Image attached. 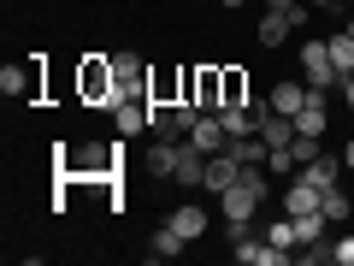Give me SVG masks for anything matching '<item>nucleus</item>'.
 <instances>
[{
    "instance_id": "nucleus-1",
    "label": "nucleus",
    "mask_w": 354,
    "mask_h": 266,
    "mask_svg": "<svg viewBox=\"0 0 354 266\" xmlns=\"http://www.w3.org/2000/svg\"><path fill=\"white\" fill-rule=\"evenodd\" d=\"M130 142H77V148H59V177L71 184H106V177H124Z\"/></svg>"
},
{
    "instance_id": "nucleus-2",
    "label": "nucleus",
    "mask_w": 354,
    "mask_h": 266,
    "mask_svg": "<svg viewBox=\"0 0 354 266\" xmlns=\"http://www.w3.org/2000/svg\"><path fill=\"white\" fill-rule=\"evenodd\" d=\"M77 101L95 107V113H113L118 107V83H113V60L106 53H83L77 60Z\"/></svg>"
},
{
    "instance_id": "nucleus-3",
    "label": "nucleus",
    "mask_w": 354,
    "mask_h": 266,
    "mask_svg": "<svg viewBox=\"0 0 354 266\" xmlns=\"http://www.w3.org/2000/svg\"><path fill=\"white\" fill-rule=\"evenodd\" d=\"M41 77H48V53H30V60H18V65H6L0 71V89H6V101H24V107H36L48 89H41Z\"/></svg>"
},
{
    "instance_id": "nucleus-4",
    "label": "nucleus",
    "mask_w": 354,
    "mask_h": 266,
    "mask_svg": "<svg viewBox=\"0 0 354 266\" xmlns=\"http://www.w3.org/2000/svg\"><path fill=\"white\" fill-rule=\"evenodd\" d=\"M183 101H195L201 113H218V107H225V71H218L213 60L183 65Z\"/></svg>"
},
{
    "instance_id": "nucleus-5",
    "label": "nucleus",
    "mask_w": 354,
    "mask_h": 266,
    "mask_svg": "<svg viewBox=\"0 0 354 266\" xmlns=\"http://www.w3.org/2000/svg\"><path fill=\"white\" fill-rule=\"evenodd\" d=\"M301 83L307 89H342V77H337V65H330V48L325 42H301Z\"/></svg>"
},
{
    "instance_id": "nucleus-6",
    "label": "nucleus",
    "mask_w": 354,
    "mask_h": 266,
    "mask_svg": "<svg viewBox=\"0 0 354 266\" xmlns=\"http://www.w3.org/2000/svg\"><path fill=\"white\" fill-rule=\"evenodd\" d=\"M148 71H153V65L142 60V53H113V83H118V95H148Z\"/></svg>"
},
{
    "instance_id": "nucleus-7",
    "label": "nucleus",
    "mask_w": 354,
    "mask_h": 266,
    "mask_svg": "<svg viewBox=\"0 0 354 266\" xmlns=\"http://www.w3.org/2000/svg\"><path fill=\"white\" fill-rule=\"evenodd\" d=\"M106 118H113V130H118L124 142L142 136V130H148V95H118V107H113Z\"/></svg>"
},
{
    "instance_id": "nucleus-8",
    "label": "nucleus",
    "mask_w": 354,
    "mask_h": 266,
    "mask_svg": "<svg viewBox=\"0 0 354 266\" xmlns=\"http://www.w3.org/2000/svg\"><path fill=\"white\" fill-rule=\"evenodd\" d=\"M148 101H160V107L183 101V65H153L148 71Z\"/></svg>"
},
{
    "instance_id": "nucleus-9",
    "label": "nucleus",
    "mask_w": 354,
    "mask_h": 266,
    "mask_svg": "<svg viewBox=\"0 0 354 266\" xmlns=\"http://www.w3.org/2000/svg\"><path fill=\"white\" fill-rule=\"evenodd\" d=\"M177 148H183V136H153V148L142 154V172L148 177H171L177 172Z\"/></svg>"
},
{
    "instance_id": "nucleus-10",
    "label": "nucleus",
    "mask_w": 354,
    "mask_h": 266,
    "mask_svg": "<svg viewBox=\"0 0 354 266\" xmlns=\"http://www.w3.org/2000/svg\"><path fill=\"white\" fill-rule=\"evenodd\" d=\"M236 177H242V160H236V154H207V184H201L207 195H225Z\"/></svg>"
},
{
    "instance_id": "nucleus-11",
    "label": "nucleus",
    "mask_w": 354,
    "mask_h": 266,
    "mask_svg": "<svg viewBox=\"0 0 354 266\" xmlns=\"http://www.w3.org/2000/svg\"><path fill=\"white\" fill-rule=\"evenodd\" d=\"M165 225H171V231H177V237H183V242H201V237H207V225H213V219H207V207L183 202V207H171V219H165Z\"/></svg>"
},
{
    "instance_id": "nucleus-12",
    "label": "nucleus",
    "mask_w": 354,
    "mask_h": 266,
    "mask_svg": "<svg viewBox=\"0 0 354 266\" xmlns=\"http://www.w3.org/2000/svg\"><path fill=\"white\" fill-rule=\"evenodd\" d=\"M225 118H218V113H201V118H195V130H189V148H201V154H225Z\"/></svg>"
},
{
    "instance_id": "nucleus-13",
    "label": "nucleus",
    "mask_w": 354,
    "mask_h": 266,
    "mask_svg": "<svg viewBox=\"0 0 354 266\" xmlns=\"http://www.w3.org/2000/svg\"><path fill=\"white\" fill-rule=\"evenodd\" d=\"M295 177H307V184H313V190L325 195L330 184H342V160H337V154H313V160H307Z\"/></svg>"
},
{
    "instance_id": "nucleus-14",
    "label": "nucleus",
    "mask_w": 354,
    "mask_h": 266,
    "mask_svg": "<svg viewBox=\"0 0 354 266\" xmlns=\"http://www.w3.org/2000/svg\"><path fill=\"white\" fill-rule=\"evenodd\" d=\"M290 30H295V18H283V12H272V6H266L260 24H254V42H260V48H283V42H290Z\"/></svg>"
},
{
    "instance_id": "nucleus-15",
    "label": "nucleus",
    "mask_w": 354,
    "mask_h": 266,
    "mask_svg": "<svg viewBox=\"0 0 354 266\" xmlns=\"http://www.w3.org/2000/svg\"><path fill=\"white\" fill-rule=\"evenodd\" d=\"M319 213L330 219V231H342V225L354 219V195L342 190V184H330V190H325V202H319Z\"/></svg>"
},
{
    "instance_id": "nucleus-16",
    "label": "nucleus",
    "mask_w": 354,
    "mask_h": 266,
    "mask_svg": "<svg viewBox=\"0 0 354 266\" xmlns=\"http://www.w3.org/2000/svg\"><path fill=\"white\" fill-rule=\"evenodd\" d=\"M266 101H272V113H301V101H307V83H295V77H283V83H272V95H266Z\"/></svg>"
},
{
    "instance_id": "nucleus-17",
    "label": "nucleus",
    "mask_w": 354,
    "mask_h": 266,
    "mask_svg": "<svg viewBox=\"0 0 354 266\" xmlns=\"http://www.w3.org/2000/svg\"><path fill=\"white\" fill-rule=\"evenodd\" d=\"M319 202L325 195L307 184V177H290V195H283V213H319Z\"/></svg>"
},
{
    "instance_id": "nucleus-18",
    "label": "nucleus",
    "mask_w": 354,
    "mask_h": 266,
    "mask_svg": "<svg viewBox=\"0 0 354 266\" xmlns=\"http://www.w3.org/2000/svg\"><path fill=\"white\" fill-rule=\"evenodd\" d=\"M325 48H330V65H337V77H354V36H348V30L325 36Z\"/></svg>"
},
{
    "instance_id": "nucleus-19",
    "label": "nucleus",
    "mask_w": 354,
    "mask_h": 266,
    "mask_svg": "<svg viewBox=\"0 0 354 266\" xmlns=\"http://www.w3.org/2000/svg\"><path fill=\"white\" fill-rule=\"evenodd\" d=\"M148 249H153V260H177V254L189 249V242L177 237V231H171V225H160V231H153V237H148Z\"/></svg>"
},
{
    "instance_id": "nucleus-20",
    "label": "nucleus",
    "mask_w": 354,
    "mask_h": 266,
    "mask_svg": "<svg viewBox=\"0 0 354 266\" xmlns=\"http://www.w3.org/2000/svg\"><path fill=\"white\" fill-rule=\"evenodd\" d=\"M218 71H225V107H242L248 101V71L242 65H218Z\"/></svg>"
},
{
    "instance_id": "nucleus-21",
    "label": "nucleus",
    "mask_w": 354,
    "mask_h": 266,
    "mask_svg": "<svg viewBox=\"0 0 354 266\" xmlns=\"http://www.w3.org/2000/svg\"><path fill=\"white\" fill-rule=\"evenodd\" d=\"M266 172H272V177H295V172H301V160H295V142H283V148L266 154Z\"/></svg>"
},
{
    "instance_id": "nucleus-22",
    "label": "nucleus",
    "mask_w": 354,
    "mask_h": 266,
    "mask_svg": "<svg viewBox=\"0 0 354 266\" xmlns=\"http://www.w3.org/2000/svg\"><path fill=\"white\" fill-rule=\"evenodd\" d=\"M266 242H278V249H301V237H295V219L290 213H283V219H272V231H266Z\"/></svg>"
},
{
    "instance_id": "nucleus-23",
    "label": "nucleus",
    "mask_w": 354,
    "mask_h": 266,
    "mask_svg": "<svg viewBox=\"0 0 354 266\" xmlns=\"http://www.w3.org/2000/svg\"><path fill=\"white\" fill-rule=\"evenodd\" d=\"M330 266H354V231L330 237Z\"/></svg>"
},
{
    "instance_id": "nucleus-24",
    "label": "nucleus",
    "mask_w": 354,
    "mask_h": 266,
    "mask_svg": "<svg viewBox=\"0 0 354 266\" xmlns=\"http://www.w3.org/2000/svg\"><path fill=\"white\" fill-rule=\"evenodd\" d=\"M272 12H283V18H295V24H307V0H266Z\"/></svg>"
},
{
    "instance_id": "nucleus-25",
    "label": "nucleus",
    "mask_w": 354,
    "mask_h": 266,
    "mask_svg": "<svg viewBox=\"0 0 354 266\" xmlns=\"http://www.w3.org/2000/svg\"><path fill=\"white\" fill-rule=\"evenodd\" d=\"M342 107L354 113V77H342Z\"/></svg>"
},
{
    "instance_id": "nucleus-26",
    "label": "nucleus",
    "mask_w": 354,
    "mask_h": 266,
    "mask_svg": "<svg viewBox=\"0 0 354 266\" xmlns=\"http://www.w3.org/2000/svg\"><path fill=\"white\" fill-rule=\"evenodd\" d=\"M307 6H319V12H330V6H342V0H307Z\"/></svg>"
},
{
    "instance_id": "nucleus-27",
    "label": "nucleus",
    "mask_w": 354,
    "mask_h": 266,
    "mask_svg": "<svg viewBox=\"0 0 354 266\" xmlns=\"http://www.w3.org/2000/svg\"><path fill=\"white\" fill-rule=\"evenodd\" d=\"M342 166H348V172H354V142H348V148H342Z\"/></svg>"
},
{
    "instance_id": "nucleus-28",
    "label": "nucleus",
    "mask_w": 354,
    "mask_h": 266,
    "mask_svg": "<svg viewBox=\"0 0 354 266\" xmlns=\"http://www.w3.org/2000/svg\"><path fill=\"white\" fill-rule=\"evenodd\" d=\"M218 6H230V12H236V6H242V0H218Z\"/></svg>"
},
{
    "instance_id": "nucleus-29",
    "label": "nucleus",
    "mask_w": 354,
    "mask_h": 266,
    "mask_svg": "<svg viewBox=\"0 0 354 266\" xmlns=\"http://www.w3.org/2000/svg\"><path fill=\"white\" fill-rule=\"evenodd\" d=\"M342 30H348V36H354V12H348V24H342Z\"/></svg>"
},
{
    "instance_id": "nucleus-30",
    "label": "nucleus",
    "mask_w": 354,
    "mask_h": 266,
    "mask_svg": "<svg viewBox=\"0 0 354 266\" xmlns=\"http://www.w3.org/2000/svg\"><path fill=\"white\" fill-rule=\"evenodd\" d=\"M195 6H207V0H195Z\"/></svg>"
},
{
    "instance_id": "nucleus-31",
    "label": "nucleus",
    "mask_w": 354,
    "mask_h": 266,
    "mask_svg": "<svg viewBox=\"0 0 354 266\" xmlns=\"http://www.w3.org/2000/svg\"><path fill=\"white\" fill-rule=\"evenodd\" d=\"M342 6H354V0H342Z\"/></svg>"
}]
</instances>
